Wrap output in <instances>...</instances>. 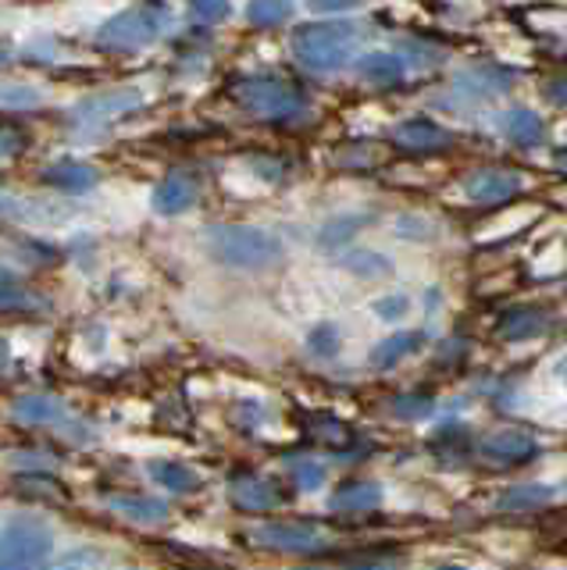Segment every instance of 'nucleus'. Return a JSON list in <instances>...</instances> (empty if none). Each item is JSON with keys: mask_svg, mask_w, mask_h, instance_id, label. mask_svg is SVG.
Masks as SVG:
<instances>
[{"mask_svg": "<svg viewBox=\"0 0 567 570\" xmlns=\"http://www.w3.org/2000/svg\"><path fill=\"white\" fill-rule=\"evenodd\" d=\"M361 26L353 22H314L300 26L293 32V58L307 71L317 76H332L353 61V53L361 47Z\"/></svg>", "mask_w": 567, "mask_h": 570, "instance_id": "nucleus-1", "label": "nucleus"}, {"mask_svg": "<svg viewBox=\"0 0 567 570\" xmlns=\"http://www.w3.org/2000/svg\"><path fill=\"white\" fill-rule=\"evenodd\" d=\"M207 249L218 264L239 267V272H264V267H275L282 261V243L272 232L254 225L207 228Z\"/></svg>", "mask_w": 567, "mask_h": 570, "instance_id": "nucleus-2", "label": "nucleus"}, {"mask_svg": "<svg viewBox=\"0 0 567 570\" xmlns=\"http://www.w3.org/2000/svg\"><path fill=\"white\" fill-rule=\"evenodd\" d=\"M168 26H172V11H168V4H162V0H147V4L129 8V11L115 14L111 22H104L100 32H97V43H100L104 50L126 53V50L150 47Z\"/></svg>", "mask_w": 567, "mask_h": 570, "instance_id": "nucleus-3", "label": "nucleus"}, {"mask_svg": "<svg viewBox=\"0 0 567 570\" xmlns=\"http://www.w3.org/2000/svg\"><path fill=\"white\" fill-rule=\"evenodd\" d=\"M233 97L246 107L251 115H261V118H275V121H286V118H296L304 115V94L286 82V79H275V76H246L233 86Z\"/></svg>", "mask_w": 567, "mask_h": 570, "instance_id": "nucleus-4", "label": "nucleus"}, {"mask_svg": "<svg viewBox=\"0 0 567 570\" xmlns=\"http://www.w3.org/2000/svg\"><path fill=\"white\" fill-rule=\"evenodd\" d=\"M55 539L40 524H8L0 531V570H37Z\"/></svg>", "mask_w": 567, "mask_h": 570, "instance_id": "nucleus-5", "label": "nucleus"}, {"mask_svg": "<svg viewBox=\"0 0 567 570\" xmlns=\"http://www.w3.org/2000/svg\"><path fill=\"white\" fill-rule=\"evenodd\" d=\"M514 82H518V71L504 68V65H471L465 71H457L453 79V94L460 104H489L496 97H507Z\"/></svg>", "mask_w": 567, "mask_h": 570, "instance_id": "nucleus-6", "label": "nucleus"}, {"mask_svg": "<svg viewBox=\"0 0 567 570\" xmlns=\"http://www.w3.org/2000/svg\"><path fill=\"white\" fill-rule=\"evenodd\" d=\"M251 542L272 552H293V557H304V552L325 549V531L307 528V524H261L251 531Z\"/></svg>", "mask_w": 567, "mask_h": 570, "instance_id": "nucleus-7", "label": "nucleus"}, {"mask_svg": "<svg viewBox=\"0 0 567 570\" xmlns=\"http://www.w3.org/2000/svg\"><path fill=\"white\" fill-rule=\"evenodd\" d=\"M525 178L510 168H475L465 178V196L471 204H507L521 193Z\"/></svg>", "mask_w": 567, "mask_h": 570, "instance_id": "nucleus-8", "label": "nucleus"}, {"mask_svg": "<svg viewBox=\"0 0 567 570\" xmlns=\"http://www.w3.org/2000/svg\"><path fill=\"white\" fill-rule=\"evenodd\" d=\"M228 499H233V507L243 510V513H264V510H275L282 507V485L268 474H239L228 481Z\"/></svg>", "mask_w": 567, "mask_h": 570, "instance_id": "nucleus-9", "label": "nucleus"}, {"mask_svg": "<svg viewBox=\"0 0 567 570\" xmlns=\"http://www.w3.org/2000/svg\"><path fill=\"white\" fill-rule=\"evenodd\" d=\"M393 142L407 154H442L453 147V132L432 118H407L393 129Z\"/></svg>", "mask_w": 567, "mask_h": 570, "instance_id": "nucleus-10", "label": "nucleus"}, {"mask_svg": "<svg viewBox=\"0 0 567 570\" xmlns=\"http://www.w3.org/2000/svg\"><path fill=\"white\" fill-rule=\"evenodd\" d=\"M554 314L536 303H521V307H510L496 321V335L507 338V343H528V338H539L554 328Z\"/></svg>", "mask_w": 567, "mask_h": 570, "instance_id": "nucleus-11", "label": "nucleus"}, {"mask_svg": "<svg viewBox=\"0 0 567 570\" xmlns=\"http://www.w3.org/2000/svg\"><path fill=\"white\" fill-rule=\"evenodd\" d=\"M139 104H144V94H139V89H108V94L86 97L72 111V118L79 125H100V121H111L118 115L133 111V107H139Z\"/></svg>", "mask_w": 567, "mask_h": 570, "instance_id": "nucleus-12", "label": "nucleus"}, {"mask_svg": "<svg viewBox=\"0 0 567 570\" xmlns=\"http://www.w3.org/2000/svg\"><path fill=\"white\" fill-rule=\"evenodd\" d=\"M486 460L500 463V468H518V463H528L539 456V442L528 432H518V428H504V432H492L482 442Z\"/></svg>", "mask_w": 567, "mask_h": 570, "instance_id": "nucleus-13", "label": "nucleus"}, {"mask_svg": "<svg viewBox=\"0 0 567 570\" xmlns=\"http://www.w3.org/2000/svg\"><path fill=\"white\" fill-rule=\"evenodd\" d=\"M197 196H201L197 178L186 175V171H175V175H168V178L157 183L150 204H154L157 214H168V218H172V214H186L193 204H197Z\"/></svg>", "mask_w": 567, "mask_h": 570, "instance_id": "nucleus-14", "label": "nucleus"}, {"mask_svg": "<svg viewBox=\"0 0 567 570\" xmlns=\"http://www.w3.org/2000/svg\"><path fill=\"white\" fill-rule=\"evenodd\" d=\"M496 125H500V132L521 150H539L546 142V121L531 111V107H510V111L496 118Z\"/></svg>", "mask_w": 567, "mask_h": 570, "instance_id": "nucleus-15", "label": "nucleus"}, {"mask_svg": "<svg viewBox=\"0 0 567 570\" xmlns=\"http://www.w3.org/2000/svg\"><path fill=\"white\" fill-rule=\"evenodd\" d=\"M379 503H382V485H375V481H364V478L343 481V485L329 495V507L335 513H343V510L346 513H361V510H375Z\"/></svg>", "mask_w": 567, "mask_h": 570, "instance_id": "nucleus-16", "label": "nucleus"}, {"mask_svg": "<svg viewBox=\"0 0 567 570\" xmlns=\"http://www.w3.org/2000/svg\"><path fill=\"white\" fill-rule=\"evenodd\" d=\"M43 178L61 193H90L100 183V171L94 165H82V160H58L43 171Z\"/></svg>", "mask_w": 567, "mask_h": 570, "instance_id": "nucleus-17", "label": "nucleus"}, {"mask_svg": "<svg viewBox=\"0 0 567 570\" xmlns=\"http://www.w3.org/2000/svg\"><path fill=\"white\" fill-rule=\"evenodd\" d=\"M11 414L22 424H61L68 417V406L55 396H40V392H32V396H19L11 403Z\"/></svg>", "mask_w": 567, "mask_h": 570, "instance_id": "nucleus-18", "label": "nucleus"}, {"mask_svg": "<svg viewBox=\"0 0 567 570\" xmlns=\"http://www.w3.org/2000/svg\"><path fill=\"white\" fill-rule=\"evenodd\" d=\"M108 507L136 524H162L172 517V507L150 495H108Z\"/></svg>", "mask_w": 567, "mask_h": 570, "instance_id": "nucleus-19", "label": "nucleus"}, {"mask_svg": "<svg viewBox=\"0 0 567 570\" xmlns=\"http://www.w3.org/2000/svg\"><path fill=\"white\" fill-rule=\"evenodd\" d=\"M403 71H407V61L400 58V53H368V58L358 61V76L368 82V86H375V89H389V86H397L403 79Z\"/></svg>", "mask_w": 567, "mask_h": 570, "instance_id": "nucleus-20", "label": "nucleus"}, {"mask_svg": "<svg viewBox=\"0 0 567 570\" xmlns=\"http://www.w3.org/2000/svg\"><path fill=\"white\" fill-rule=\"evenodd\" d=\"M147 474L157 481V485L175 492V495H186V492L201 489V474L193 468H186V463H179V460H150Z\"/></svg>", "mask_w": 567, "mask_h": 570, "instance_id": "nucleus-21", "label": "nucleus"}, {"mask_svg": "<svg viewBox=\"0 0 567 570\" xmlns=\"http://www.w3.org/2000/svg\"><path fill=\"white\" fill-rule=\"evenodd\" d=\"M371 222V214H340V218H332L322 225V232H317V246L322 249H340L346 246L358 232Z\"/></svg>", "mask_w": 567, "mask_h": 570, "instance_id": "nucleus-22", "label": "nucleus"}, {"mask_svg": "<svg viewBox=\"0 0 567 570\" xmlns=\"http://www.w3.org/2000/svg\"><path fill=\"white\" fill-rule=\"evenodd\" d=\"M421 343H424L421 332H397V335L382 338V343L371 350V364H375V367H393L397 361H403V356H411Z\"/></svg>", "mask_w": 567, "mask_h": 570, "instance_id": "nucleus-23", "label": "nucleus"}, {"mask_svg": "<svg viewBox=\"0 0 567 570\" xmlns=\"http://www.w3.org/2000/svg\"><path fill=\"white\" fill-rule=\"evenodd\" d=\"M0 218L8 222H58V210L40 200H22V196L0 193Z\"/></svg>", "mask_w": 567, "mask_h": 570, "instance_id": "nucleus-24", "label": "nucleus"}, {"mask_svg": "<svg viewBox=\"0 0 567 570\" xmlns=\"http://www.w3.org/2000/svg\"><path fill=\"white\" fill-rule=\"evenodd\" d=\"M340 264L358 278H389L393 275V261H389L385 254H375V249H350V254H343Z\"/></svg>", "mask_w": 567, "mask_h": 570, "instance_id": "nucleus-25", "label": "nucleus"}, {"mask_svg": "<svg viewBox=\"0 0 567 570\" xmlns=\"http://www.w3.org/2000/svg\"><path fill=\"white\" fill-rule=\"evenodd\" d=\"M290 14H293V0H251V8H246V18L257 29H275L282 22H290Z\"/></svg>", "mask_w": 567, "mask_h": 570, "instance_id": "nucleus-26", "label": "nucleus"}, {"mask_svg": "<svg viewBox=\"0 0 567 570\" xmlns=\"http://www.w3.org/2000/svg\"><path fill=\"white\" fill-rule=\"evenodd\" d=\"M549 499H554V489L546 485H518V489H507L500 495V510H536V507H546Z\"/></svg>", "mask_w": 567, "mask_h": 570, "instance_id": "nucleus-27", "label": "nucleus"}, {"mask_svg": "<svg viewBox=\"0 0 567 570\" xmlns=\"http://www.w3.org/2000/svg\"><path fill=\"white\" fill-rule=\"evenodd\" d=\"M432 410H436V400L429 392H403V396L389 403V414L400 421H424V417H432Z\"/></svg>", "mask_w": 567, "mask_h": 570, "instance_id": "nucleus-28", "label": "nucleus"}, {"mask_svg": "<svg viewBox=\"0 0 567 570\" xmlns=\"http://www.w3.org/2000/svg\"><path fill=\"white\" fill-rule=\"evenodd\" d=\"M307 346H311V353H317V356H335L340 353V346H343V332L332 325V321H322V325H314L311 328V335H307Z\"/></svg>", "mask_w": 567, "mask_h": 570, "instance_id": "nucleus-29", "label": "nucleus"}, {"mask_svg": "<svg viewBox=\"0 0 567 570\" xmlns=\"http://www.w3.org/2000/svg\"><path fill=\"white\" fill-rule=\"evenodd\" d=\"M37 307H43V299L37 293L22 289L11 278L0 282V311H37Z\"/></svg>", "mask_w": 567, "mask_h": 570, "instance_id": "nucleus-30", "label": "nucleus"}, {"mask_svg": "<svg viewBox=\"0 0 567 570\" xmlns=\"http://www.w3.org/2000/svg\"><path fill=\"white\" fill-rule=\"evenodd\" d=\"M189 14L204 26H218L233 14V0H189Z\"/></svg>", "mask_w": 567, "mask_h": 570, "instance_id": "nucleus-31", "label": "nucleus"}, {"mask_svg": "<svg viewBox=\"0 0 567 570\" xmlns=\"http://www.w3.org/2000/svg\"><path fill=\"white\" fill-rule=\"evenodd\" d=\"M400 58L407 61V65H418V68H432V65H439L447 53H442L439 47H429V43H407V47H400Z\"/></svg>", "mask_w": 567, "mask_h": 570, "instance_id": "nucleus-32", "label": "nucleus"}, {"mask_svg": "<svg viewBox=\"0 0 567 570\" xmlns=\"http://www.w3.org/2000/svg\"><path fill=\"white\" fill-rule=\"evenodd\" d=\"M0 104H4V107H37L40 104V94L32 86L4 82V86H0Z\"/></svg>", "mask_w": 567, "mask_h": 570, "instance_id": "nucleus-33", "label": "nucleus"}, {"mask_svg": "<svg viewBox=\"0 0 567 570\" xmlns=\"http://www.w3.org/2000/svg\"><path fill=\"white\" fill-rule=\"evenodd\" d=\"M371 311H375V317H382V321H400L407 311H411V299L407 296H382V299L371 303Z\"/></svg>", "mask_w": 567, "mask_h": 570, "instance_id": "nucleus-34", "label": "nucleus"}, {"mask_svg": "<svg viewBox=\"0 0 567 570\" xmlns=\"http://www.w3.org/2000/svg\"><path fill=\"white\" fill-rule=\"evenodd\" d=\"M293 481H296L300 489L311 492V489H317L325 481V471L317 468V463H296V468H293Z\"/></svg>", "mask_w": 567, "mask_h": 570, "instance_id": "nucleus-35", "label": "nucleus"}, {"mask_svg": "<svg viewBox=\"0 0 567 570\" xmlns=\"http://www.w3.org/2000/svg\"><path fill=\"white\" fill-rule=\"evenodd\" d=\"M361 4H364V0H307V8L314 14H340V11H353Z\"/></svg>", "mask_w": 567, "mask_h": 570, "instance_id": "nucleus-36", "label": "nucleus"}, {"mask_svg": "<svg viewBox=\"0 0 567 570\" xmlns=\"http://www.w3.org/2000/svg\"><path fill=\"white\" fill-rule=\"evenodd\" d=\"M542 97L549 104H557V107H567V76H557V79L542 82Z\"/></svg>", "mask_w": 567, "mask_h": 570, "instance_id": "nucleus-37", "label": "nucleus"}, {"mask_svg": "<svg viewBox=\"0 0 567 570\" xmlns=\"http://www.w3.org/2000/svg\"><path fill=\"white\" fill-rule=\"evenodd\" d=\"M397 228L403 232V236H411V239H421L424 232H429V228H424L421 222H414V218H400V225H397Z\"/></svg>", "mask_w": 567, "mask_h": 570, "instance_id": "nucleus-38", "label": "nucleus"}, {"mask_svg": "<svg viewBox=\"0 0 567 570\" xmlns=\"http://www.w3.org/2000/svg\"><path fill=\"white\" fill-rule=\"evenodd\" d=\"M14 150H19V136H0V160H8Z\"/></svg>", "mask_w": 567, "mask_h": 570, "instance_id": "nucleus-39", "label": "nucleus"}, {"mask_svg": "<svg viewBox=\"0 0 567 570\" xmlns=\"http://www.w3.org/2000/svg\"><path fill=\"white\" fill-rule=\"evenodd\" d=\"M11 53H14L11 40H8V36H0V65H8V61H11Z\"/></svg>", "mask_w": 567, "mask_h": 570, "instance_id": "nucleus-40", "label": "nucleus"}, {"mask_svg": "<svg viewBox=\"0 0 567 570\" xmlns=\"http://www.w3.org/2000/svg\"><path fill=\"white\" fill-rule=\"evenodd\" d=\"M554 165H557V171H564V175H567V147H560V150L554 154Z\"/></svg>", "mask_w": 567, "mask_h": 570, "instance_id": "nucleus-41", "label": "nucleus"}, {"mask_svg": "<svg viewBox=\"0 0 567 570\" xmlns=\"http://www.w3.org/2000/svg\"><path fill=\"white\" fill-rule=\"evenodd\" d=\"M8 361H11V350H8L4 338H0V367H8Z\"/></svg>", "mask_w": 567, "mask_h": 570, "instance_id": "nucleus-42", "label": "nucleus"}, {"mask_svg": "<svg viewBox=\"0 0 567 570\" xmlns=\"http://www.w3.org/2000/svg\"><path fill=\"white\" fill-rule=\"evenodd\" d=\"M557 374H560V379H567V353L560 356V364H557Z\"/></svg>", "mask_w": 567, "mask_h": 570, "instance_id": "nucleus-43", "label": "nucleus"}, {"mask_svg": "<svg viewBox=\"0 0 567 570\" xmlns=\"http://www.w3.org/2000/svg\"><path fill=\"white\" fill-rule=\"evenodd\" d=\"M439 570H465V567H457V563H447V567H439Z\"/></svg>", "mask_w": 567, "mask_h": 570, "instance_id": "nucleus-44", "label": "nucleus"}, {"mask_svg": "<svg viewBox=\"0 0 567 570\" xmlns=\"http://www.w3.org/2000/svg\"><path fill=\"white\" fill-rule=\"evenodd\" d=\"M65 570H82V567H65Z\"/></svg>", "mask_w": 567, "mask_h": 570, "instance_id": "nucleus-45", "label": "nucleus"}]
</instances>
